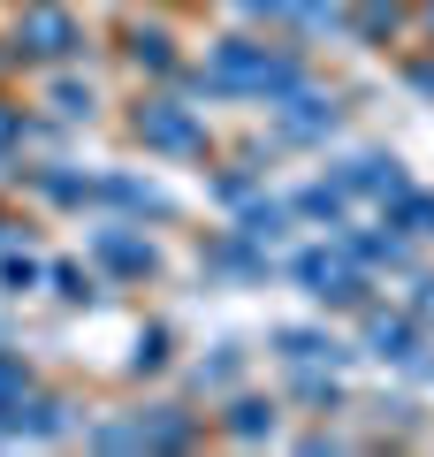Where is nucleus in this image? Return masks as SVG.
I'll return each mask as SVG.
<instances>
[{"instance_id":"nucleus-1","label":"nucleus","mask_w":434,"mask_h":457,"mask_svg":"<svg viewBox=\"0 0 434 457\" xmlns=\"http://www.w3.org/2000/svg\"><path fill=\"white\" fill-rule=\"evenodd\" d=\"M198 77H206V92H252V99H289L297 92V62L289 54H267V46H244V38L213 46Z\"/></svg>"},{"instance_id":"nucleus-2","label":"nucleus","mask_w":434,"mask_h":457,"mask_svg":"<svg viewBox=\"0 0 434 457\" xmlns=\"http://www.w3.org/2000/svg\"><path fill=\"white\" fill-rule=\"evenodd\" d=\"M297 282H305L321 305H358V297H366V275H358V252H351V245L297 252Z\"/></svg>"},{"instance_id":"nucleus-3","label":"nucleus","mask_w":434,"mask_h":457,"mask_svg":"<svg viewBox=\"0 0 434 457\" xmlns=\"http://www.w3.org/2000/svg\"><path fill=\"white\" fill-rule=\"evenodd\" d=\"M138 137H145L153 153H206V122H198L191 107H176V99L138 107Z\"/></svg>"},{"instance_id":"nucleus-4","label":"nucleus","mask_w":434,"mask_h":457,"mask_svg":"<svg viewBox=\"0 0 434 457\" xmlns=\"http://www.w3.org/2000/svg\"><path fill=\"white\" fill-rule=\"evenodd\" d=\"M16 38H23L31 54H46V62H62V54H77V23H69L62 8H23Z\"/></svg>"},{"instance_id":"nucleus-5","label":"nucleus","mask_w":434,"mask_h":457,"mask_svg":"<svg viewBox=\"0 0 434 457\" xmlns=\"http://www.w3.org/2000/svg\"><path fill=\"white\" fill-rule=\"evenodd\" d=\"M99 260H107V267H122V275H153V245L122 237V228H99Z\"/></svg>"},{"instance_id":"nucleus-6","label":"nucleus","mask_w":434,"mask_h":457,"mask_svg":"<svg viewBox=\"0 0 434 457\" xmlns=\"http://www.w3.org/2000/svg\"><path fill=\"white\" fill-rule=\"evenodd\" d=\"M274 343H282V359H289V366H336V359H343L336 343H328V336H313V328H282Z\"/></svg>"},{"instance_id":"nucleus-7","label":"nucleus","mask_w":434,"mask_h":457,"mask_svg":"<svg viewBox=\"0 0 434 457\" xmlns=\"http://www.w3.org/2000/svg\"><path fill=\"white\" fill-rule=\"evenodd\" d=\"M366 343H373V351H381V359H419V336H412V328H404V320H388V312H373V320H366Z\"/></svg>"},{"instance_id":"nucleus-8","label":"nucleus","mask_w":434,"mask_h":457,"mask_svg":"<svg viewBox=\"0 0 434 457\" xmlns=\"http://www.w3.org/2000/svg\"><path fill=\"white\" fill-rule=\"evenodd\" d=\"M282 130H289V137H321V130H336V107H328V99H297V92H289Z\"/></svg>"},{"instance_id":"nucleus-9","label":"nucleus","mask_w":434,"mask_h":457,"mask_svg":"<svg viewBox=\"0 0 434 457\" xmlns=\"http://www.w3.org/2000/svg\"><path fill=\"white\" fill-rule=\"evenodd\" d=\"M237 8H252V16H274V23H289V16H328L336 0H237Z\"/></svg>"},{"instance_id":"nucleus-10","label":"nucleus","mask_w":434,"mask_h":457,"mask_svg":"<svg viewBox=\"0 0 434 457\" xmlns=\"http://www.w3.org/2000/svg\"><path fill=\"white\" fill-rule=\"evenodd\" d=\"M396 221L412 228V237H434V198H419V191H404V198H396Z\"/></svg>"},{"instance_id":"nucleus-11","label":"nucleus","mask_w":434,"mask_h":457,"mask_svg":"<svg viewBox=\"0 0 434 457\" xmlns=\"http://www.w3.org/2000/svg\"><path fill=\"white\" fill-rule=\"evenodd\" d=\"M396 23H404V8H396V0H366V8H358V31H366V38L396 31Z\"/></svg>"},{"instance_id":"nucleus-12","label":"nucleus","mask_w":434,"mask_h":457,"mask_svg":"<svg viewBox=\"0 0 434 457\" xmlns=\"http://www.w3.org/2000/svg\"><path fill=\"white\" fill-rule=\"evenodd\" d=\"M229 427L252 442V435H267V427H274V411H267V404H237V420H229Z\"/></svg>"},{"instance_id":"nucleus-13","label":"nucleus","mask_w":434,"mask_h":457,"mask_svg":"<svg viewBox=\"0 0 434 457\" xmlns=\"http://www.w3.org/2000/svg\"><path fill=\"white\" fill-rule=\"evenodd\" d=\"M54 107H62V114H84V107H92V92H77V84H62V92H54Z\"/></svg>"},{"instance_id":"nucleus-14","label":"nucleus","mask_w":434,"mask_h":457,"mask_svg":"<svg viewBox=\"0 0 434 457\" xmlns=\"http://www.w3.org/2000/svg\"><path fill=\"white\" fill-rule=\"evenodd\" d=\"M54 282H62V297H92V282H84L77 267H54Z\"/></svg>"},{"instance_id":"nucleus-15","label":"nucleus","mask_w":434,"mask_h":457,"mask_svg":"<svg viewBox=\"0 0 434 457\" xmlns=\"http://www.w3.org/2000/svg\"><path fill=\"white\" fill-rule=\"evenodd\" d=\"M412 305H419V320L434 328V282H419V297H412Z\"/></svg>"},{"instance_id":"nucleus-16","label":"nucleus","mask_w":434,"mask_h":457,"mask_svg":"<svg viewBox=\"0 0 434 457\" xmlns=\"http://www.w3.org/2000/svg\"><path fill=\"white\" fill-rule=\"evenodd\" d=\"M8 145H16V114L0 107V153H8Z\"/></svg>"},{"instance_id":"nucleus-17","label":"nucleus","mask_w":434,"mask_h":457,"mask_svg":"<svg viewBox=\"0 0 434 457\" xmlns=\"http://www.w3.org/2000/svg\"><path fill=\"white\" fill-rule=\"evenodd\" d=\"M412 84H419V92H434V62H427V69H412Z\"/></svg>"},{"instance_id":"nucleus-18","label":"nucleus","mask_w":434,"mask_h":457,"mask_svg":"<svg viewBox=\"0 0 434 457\" xmlns=\"http://www.w3.org/2000/svg\"><path fill=\"white\" fill-rule=\"evenodd\" d=\"M427 23H434V8H427Z\"/></svg>"}]
</instances>
